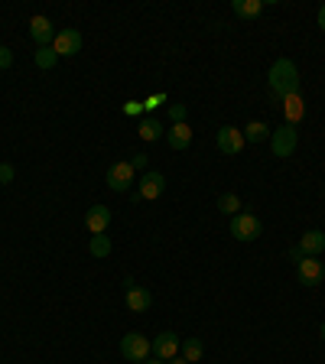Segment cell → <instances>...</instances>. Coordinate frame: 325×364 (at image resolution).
Returning a JSON list of instances; mask_svg holds the SVG:
<instances>
[{"label":"cell","mask_w":325,"mask_h":364,"mask_svg":"<svg viewBox=\"0 0 325 364\" xmlns=\"http://www.w3.org/2000/svg\"><path fill=\"white\" fill-rule=\"evenodd\" d=\"M82 43H85L82 33L69 26V30H59V33H56L52 49H56V56H65V59H69V56H78V52H82Z\"/></svg>","instance_id":"cell-10"},{"label":"cell","mask_w":325,"mask_h":364,"mask_svg":"<svg viewBox=\"0 0 325 364\" xmlns=\"http://www.w3.org/2000/svg\"><path fill=\"white\" fill-rule=\"evenodd\" d=\"M88 254L91 257H111V234H91V241H88Z\"/></svg>","instance_id":"cell-20"},{"label":"cell","mask_w":325,"mask_h":364,"mask_svg":"<svg viewBox=\"0 0 325 364\" xmlns=\"http://www.w3.org/2000/svg\"><path fill=\"white\" fill-rule=\"evenodd\" d=\"M134 179H137V170H134L127 160H117L108 166V186H111L114 192H127V189L134 186Z\"/></svg>","instance_id":"cell-5"},{"label":"cell","mask_w":325,"mask_h":364,"mask_svg":"<svg viewBox=\"0 0 325 364\" xmlns=\"http://www.w3.org/2000/svg\"><path fill=\"white\" fill-rule=\"evenodd\" d=\"M302 257H306V254H302V251H300V247H296V244H293V247H290V261H296V263H300V261H302Z\"/></svg>","instance_id":"cell-30"},{"label":"cell","mask_w":325,"mask_h":364,"mask_svg":"<svg viewBox=\"0 0 325 364\" xmlns=\"http://www.w3.org/2000/svg\"><path fill=\"white\" fill-rule=\"evenodd\" d=\"M153 306V293L146 287H137L134 280H127V309L130 313H146Z\"/></svg>","instance_id":"cell-12"},{"label":"cell","mask_w":325,"mask_h":364,"mask_svg":"<svg viewBox=\"0 0 325 364\" xmlns=\"http://www.w3.org/2000/svg\"><path fill=\"white\" fill-rule=\"evenodd\" d=\"M267 85H270V94L274 98H290V94H300V68H296V62L293 59H276L274 65H270V72H267Z\"/></svg>","instance_id":"cell-1"},{"label":"cell","mask_w":325,"mask_h":364,"mask_svg":"<svg viewBox=\"0 0 325 364\" xmlns=\"http://www.w3.org/2000/svg\"><path fill=\"white\" fill-rule=\"evenodd\" d=\"M120 111H124L127 118H137L140 111H144V101H124V108H120Z\"/></svg>","instance_id":"cell-27"},{"label":"cell","mask_w":325,"mask_h":364,"mask_svg":"<svg viewBox=\"0 0 325 364\" xmlns=\"http://www.w3.org/2000/svg\"><path fill=\"white\" fill-rule=\"evenodd\" d=\"M260 234H264V221L257 218V215L238 212L231 218V237H234V241H244V244H250V241H257Z\"/></svg>","instance_id":"cell-3"},{"label":"cell","mask_w":325,"mask_h":364,"mask_svg":"<svg viewBox=\"0 0 325 364\" xmlns=\"http://www.w3.org/2000/svg\"><path fill=\"white\" fill-rule=\"evenodd\" d=\"M283 118H286V124H293V127L306 118V101H302V94H290V98H283Z\"/></svg>","instance_id":"cell-15"},{"label":"cell","mask_w":325,"mask_h":364,"mask_svg":"<svg viewBox=\"0 0 325 364\" xmlns=\"http://www.w3.org/2000/svg\"><path fill=\"white\" fill-rule=\"evenodd\" d=\"M33 62H36L39 68H52L56 62H59V56H56V49H52V46H43V49L33 52Z\"/></svg>","instance_id":"cell-23"},{"label":"cell","mask_w":325,"mask_h":364,"mask_svg":"<svg viewBox=\"0 0 325 364\" xmlns=\"http://www.w3.org/2000/svg\"><path fill=\"white\" fill-rule=\"evenodd\" d=\"M182 358H186L189 364H198L202 361V355H205V345H202V339H182Z\"/></svg>","instance_id":"cell-19"},{"label":"cell","mask_w":325,"mask_h":364,"mask_svg":"<svg viewBox=\"0 0 325 364\" xmlns=\"http://www.w3.org/2000/svg\"><path fill=\"white\" fill-rule=\"evenodd\" d=\"M137 134H140V140H146V144L162 140V124H160V120H153V118H146V120H140Z\"/></svg>","instance_id":"cell-21"},{"label":"cell","mask_w":325,"mask_h":364,"mask_svg":"<svg viewBox=\"0 0 325 364\" xmlns=\"http://www.w3.org/2000/svg\"><path fill=\"white\" fill-rule=\"evenodd\" d=\"M13 65V52L7 49V46H0V72H4V68H10Z\"/></svg>","instance_id":"cell-28"},{"label":"cell","mask_w":325,"mask_h":364,"mask_svg":"<svg viewBox=\"0 0 325 364\" xmlns=\"http://www.w3.org/2000/svg\"><path fill=\"white\" fill-rule=\"evenodd\" d=\"M144 364H170V361H160V358H146Z\"/></svg>","instance_id":"cell-32"},{"label":"cell","mask_w":325,"mask_h":364,"mask_svg":"<svg viewBox=\"0 0 325 364\" xmlns=\"http://www.w3.org/2000/svg\"><path fill=\"white\" fill-rule=\"evenodd\" d=\"M170 120L172 124H186V104H170Z\"/></svg>","instance_id":"cell-24"},{"label":"cell","mask_w":325,"mask_h":364,"mask_svg":"<svg viewBox=\"0 0 325 364\" xmlns=\"http://www.w3.org/2000/svg\"><path fill=\"white\" fill-rule=\"evenodd\" d=\"M319 26H322V33H325V4L319 7Z\"/></svg>","instance_id":"cell-31"},{"label":"cell","mask_w":325,"mask_h":364,"mask_svg":"<svg viewBox=\"0 0 325 364\" xmlns=\"http://www.w3.org/2000/svg\"><path fill=\"white\" fill-rule=\"evenodd\" d=\"M127 163H130V166H134L137 172H140V170H146V156H144V153H134V156H130Z\"/></svg>","instance_id":"cell-29"},{"label":"cell","mask_w":325,"mask_h":364,"mask_svg":"<svg viewBox=\"0 0 325 364\" xmlns=\"http://www.w3.org/2000/svg\"><path fill=\"white\" fill-rule=\"evenodd\" d=\"M218 208H222L224 215H238L241 212V195H234V192H224V195H218Z\"/></svg>","instance_id":"cell-22"},{"label":"cell","mask_w":325,"mask_h":364,"mask_svg":"<svg viewBox=\"0 0 325 364\" xmlns=\"http://www.w3.org/2000/svg\"><path fill=\"white\" fill-rule=\"evenodd\" d=\"M166 144H170L172 150H189V144H192V127H189V124H172V127L166 130Z\"/></svg>","instance_id":"cell-16"},{"label":"cell","mask_w":325,"mask_h":364,"mask_svg":"<svg viewBox=\"0 0 325 364\" xmlns=\"http://www.w3.org/2000/svg\"><path fill=\"white\" fill-rule=\"evenodd\" d=\"M231 10H234V17L241 20H254L264 13V0H234Z\"/></svg>","instance_id":"cell-17"},{"label":"cell","mask_w":325,"mask_h":364,"mask_svg":"<svg viewBox=\"0 0 325 364\" xmlns=\"http://www.w3.org/2000/svg\"><path fill=\"white\" fill-rule=\"evenodd\" d=\"M296 146H300V130L293 127V124H283V127L270 130V153L274 156L286 160V156L296 153Z\"/></svg>","instance_id":"cell-2"},{"label":"cell","mask_w":325,"mask_h":364,"mask_svg":"<svg viewBox=\"0 0 325 364\" xmlns=\"http://www.w3.org/2000/svg\"><path fill=\"white\" fill-rule=\"evenodd\" d=\"M120 355L127 358L134 364H144L146 358L153 355V348H150V339L140 335V332H127L124 339H120Z\"/></svg>","instance_id":"cell-4"},{"label":"cell","mask_w":325,"mask_h":364,"mask_svg":"<svg viewBox=\"0 0 325 364\" xmlns=\"http://www.w3.org/2000/svg\"><path fill=\"white\" fill-rule=\"evenodd\" d=\"M30 36H33V43L43 49V46H52V39H56V26H52L49 17H33L30 20Z\"/></svg>","instance_id":"cell-13"},{"label":"cell","mask_w":325,"mask_h":364,"mask_svg":"<svg viewBox=\"0 0 325 364\" xmlns=\"http://www.w3.org/2000/svg\"><path fill=\"white\" fill-rule=\"evenodd\" d=\"M241 134H244L248 144H264V140H270V127H267L264 120H250V124H244Z\"/></svg>","instance_id":"cell-18"},{"label":"cell","mask_w":325,"mask_h":364,"mask_svg":"<svg viewBox=\"0 0 325 364\" xmlns=\"http://www.w3.org/2000/svg\"><path fill=\"white\" fill-rule=\"evenodd\" d=\"M215 144H218V150L224 153V156H238L241 150H244V134H241V127H234V124H224L222 130H218V137H215Z\"/></svg>","instance_id":"cell-6"},{"label":"cell","mask_w":325,"mask_h":364,"mask_svg":"<svg viewBox=\"0 0 325 364\" xmlns=\"http://www.w3.org/2000/svg\"><path fill=\"white\" fill-rule=\"evenodd\" d=\"M296 247H300L306 257H319L325 251V231L312 228V231H302L300 241H296Z\"/></svg>","instance_id":"cell-14"},{"label":"cell","mask_w":325,"mask_h":364,"mask_svg":"<svg viewBox=\"0 0 325 364\" xmlns=\"http://www.w3.org/2000/svg\"><path fill=\"white\" fill-rule=\"evenodd\" d=\"M13 176H17V170H13L10 163H0V182L7 186V182H13Z\"/></svg>","instance_id":"cell-26"},{"label":"cell","mask_w":325,"mask_h":364,"mask_svg":"<svg viewBox=\"0 0 325 364\" xmlns=\"http://www.w3.org/2000/svg\"><path fill=\"white\" fill-rule=\"evenodd\" d=\"M319 335H322V339H325V322H322V329H319Z\"/></svg>","instance_id":"cell-34"},{"label":"cell","mask_w":325,"mask_h":364,"mask_svg":"<svg viewBox=\"0 0 325 364\" xmlns=\"http://www.w3.org/2000/svg\"><path fill=\"white\" fill-rule=\"evenodd\" d=\"M150 348H153V358H160V361H172V358L179 355L182 339L176 335V332H160L156 339H150Z\"/></svg>","instance_id":"cell-7"},{"label":"cell","mask_w":325,"mask_h":364,"mask_svg":"<svg viewBox=\"0 0 325 364\" xmlns=\"http://www.w3.org/2000/svg\"><path fill=\"white\" fill-rule=\"evenodd\" d=\"M296 280H300L302 287H319L325 280V267L319 257H302L300 263H296Z\"/></svg>","instance_id":"cell-9"},{"label":"cell","mask_w":325,"mask_h":364,"mask_svg":"<svg viewBox=\"0 0 325 364\" xmlns=\"http://www.w3.org/2000/svg\"><path fill=\"white\" fill-rule=\"evenodd\" d=\"M170 364H189V361H186V358H172Z\"/></svg>","instance_id":"cell-33"},{"label":"cell","mask_w":325,"mask_h":364,"mask_svg":"<svg viewBox=\"0 0 325 364\" xmlns=\"http://www.w3.org/2000/svg\"><path fill=\"white\" fill-rule=\"evenodd\" d=\"M166 104V94H150L144 101V111H156V108H162Z\"/></svg>","instance_id":"cell-25"},{"label":"cell","mask_w":325,"mask_h":364,"mask_svg":"<svg viewBox=\"0 0 325 364\" xmlns=\"http://www.w3.org/2000/svg\"><path fill=\"white\" fill-rule=\"evenodd\" d=\"M85 228L88 234H108V228H111V208L108 205H91L85 215Z\"/></svg>","instance_id":"cell-11"},{"label":"cell","mask_w":325,"mask_h":364,"mask_svg":"<svg viewBox=\"0 0 325 364\" xmlns=\"http://www.w3.org/2000/svg\"><path fill=\"white\" fill-rule=\"evenodd\" d=\"M166 192V176L162 172H144L137 179V199L140 202H153L160 195Z\"/></svg>","instance_id":"cell-8"}]
</instances>
